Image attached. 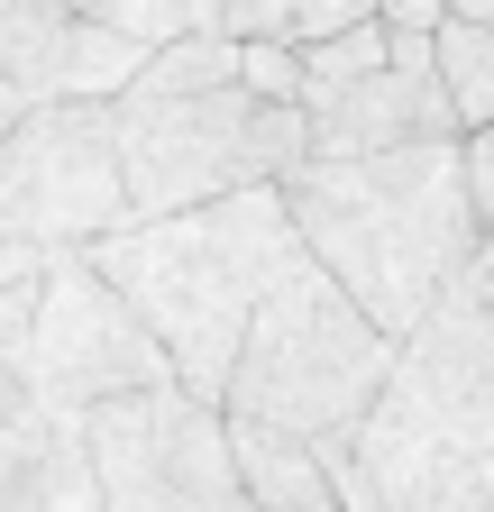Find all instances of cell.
<instances>
[{
  "instance_id": "cell-11",
  "label": "cell",
  "mask_w": 494,
  "mask_h": 512,
  "mask_svg": "<svg viewBox=\"0 0 494 512\" xmlns=\"http://www.w3.org/2000/svg\"><path fill=\"white\" fill-rule=\"evenodd\" d=\"M312 119V165H376V156H412V147H458V101L440 92V74H366L348 92L302 101Z\"/></svg>"
},
{
  "instance_id": "cell-19",
  "label": "cell",
  "mask_w": 494,
  "mask_h": 512,
  "mask_svg": "<svg viewBox=\"0 0 494 512\" xmlns=\"http://www.w3.org/2000/svg\"><path fill=\"white\" fill-rule=\"evenodd\" d=\"M458 174H467V211H476V229L494 238V128L458 138Z\"/></svg>"
},
{
  "instance_id": "cell-7",
  "label": "cell",
  "mask_w": 494,
  "mask_h": 512,
  "mask_svg": "<svg viewBox=\"0 0 494 512\" xmlns=\"http://www.w3.org/2000/svg\"><path fill=\"white\" fill-rule=\"evenodd\" d=\"M19 375L55 412H110V403H138V394H174V366L165 348L147 339V320L101 284L92 256H55L46 284H37V330H28V357Z\"/></svg>"
},
{
  "instance_id": "cell-3",
  "label": "cell",
  "mask_w": 494,
  "mask_h": 512,
  "mask_svg": "<svg viewBox=\"0 0 494 512\" xmlns=\"http://www.w3.org/2000/svg\"><path fill=\"white\" fill-rule=\"evenodd\" d=\"M357 467L385 512H494V238L430 330L403 339L385 403L357 430Z\"/></svg>"
},
{
  "instance_id": "cell-16",
  "label": "cell",
  "mask_w": 494,
  "mask_h": 512,
  "mask_svg": "<svg viewBox=\"0 0 494 512\" xmlns=\"http://www.w3.org/2000/svg\"><path fill=\"white\" fill-rule=\"evenodd\" d=\"M385 64H394V37H385V19H376V28H348L339 46H312V55H302V83H312L302 101L348 92V83H366V74H385Z\"/></svg>"
},
{
  "instance_id": "cell-12",
  "label": "cell",
  "mask_w": 494,
  "mask_h": 512,
  "mask_svg": "<svg viewBox=\"0 0 494 512\" xmlns=\"http://www.w3.org/2000/svg\"><path fill=\"white\" fill-rule=\"evenodd\" d=\"M229 458H238V485H247L257 512H339L321 448H302L284 430H257V421H229Z\"/></svg>"
},
{
  "instance_id": "cell-6",
  "label": "cell",
  "mask_w": 494,
  "mask_h": 512,
  "mask_svg": "<svg viewBox=\"0 0 494 512\" xmlns=\"http://www.w3.org/2000/svg\"><path fill=\"white\" fill-rule=\"evenodd\" d=\"M110 229H129V174H119V110L55 101L0 147V247L92 256Z\"/></svg>"
},
{
  "instance_id": "cell-18",
  "label": "cell",
  "mask_w": 494,
  "mask_h": 512,
  "mask_svg": "<svg viewBox=\"0 0 494 512\" xmlns=\"http://www.w3.org/2000/svg\"><path fill=\"white\" fill-rule=\"evenodd\" d=\"M238 83L257 92V101H293V110H302V92H312L293 46H238Z\"/></svg>"
},
{
  "instance_id": "cell-4",
  "label": "cell",
  "mask_w": 494,
  "mask_h": 512,
  "mask_svg": "<svg viewBox=\"0 0 494 512\" xmlns=\"http://www.w3.org/2000/svg\"><path fill=\"white\" fill-rule=\"evenodd\" d=\"M394 357L403 348L312 266V256H302V266L266 293L220 412L229 421H257V430H284L302 448H330V439H357L366 412L385 403Z\"/></svg>"
},
{
  "instance_id": "cell-8",
  "label": "cell",
  "mask_w": 494,
  "mask_h": 512,
  "mask_svg": "<svg viewBox=\"0 0 494 512\" xmlns=\"http://www.w3.org/2000/svg\"><path fill=\"white\" fill-rule=\"evenodd\" d=\"M101 512H257L229 458V412L193 394H138L92 412Z\"/></svg>"
},
{
  "instance_id": "cell-17",
  "label": "cell",
  "mask_w": 494,
  "mask_h": 512,
  "mask_svg": "<svg viewBox=\"0 0 494 512\" xmlns=\"http://www.w3.org/2000/svg\"><path fill=\"white\" fill-rule=\"evenodd\" d=\"M348 28H376V0H293V55L339 46Z\"/></svg>"
},
{
  "instance_id": "cell-1",
  "label": "cell",
  "mask_w": 494,
  "mask_h": 512,
  "mask_svg": "<svg viewBox=\"0 0 494 512\" xmlns=\"http://www.w3.org/2000/svg\"><path fill=\"white\" fill-rule=\"evenodd\" d=\"M284 211L302 229V256L394 348L430 330V311L467 284L476 247H485L458 147H412V156H376V165H302L284 183Z\"/></svg>"
},
{
  "instance_id": "cell-15",
  "label": "cell",
  "mask_w": 494,
  "mask_h": 512,
  "mask_svg": "<svg viewBox=\"0 0 494 512\" xmlns=\"http://www.w3.org/2000/svg\"><path fill=\"white\" fill-rule=\"evenodd\" d=\"M229 83H238V46L229 37L165 46V55H147V74H138V92H229Z\"/></svg>"
},
{
  "instance_id": "cell-9",
  "label": "cell",
  "mask_w": 494,
  "mask_h": 512,
  "mask_svg": "<svg viewBox=\"0 0 494 512\" xmlns=\"http://www.w3.org/2000/svg\"><path fill=\"white\" fill-rule=\"evenodd\" d=\"M147 74V55L129 37H110L74 0H0V83H19L37 110L55 101H129Z\"/></svg>"
},
{
  "instance_id": "cell-20",
  "label": "cell",
  "mask_w": 494,
  "mask_h": 512,
  "mask_svg": "<svg viewBox=\"0 0 494 512\" xmlns=\"http://www.w3.org/2000/svg\"><path fill=\"white\" fill-rule=\"evenodd\" d=\"M28 119H37V101H28L19 83H0V147H10V138H19V128H28Z\"/></svg>"
},
{
  "instance_id": "cell-14",
  "label": "cell",
  "mask_w": 494,
  "mask_h": 512,
  "mask_svg": "<svg viewBox=\"0 0 494 512\" xmlns=\"http://www.w3.org/2000/svg\"><path fill=\"white\" fill-rule=\"evenodd\" d=\"M430 55H440V92L458 101V128H467V138L494 128V28H476V19L449 10V28L430 37Z\"/></svg>"
},
{
  "instance_id": "cell-10",
  "label": "cell",
  "mask_w": 494,
  "mask_h": 512,
  "mask_svg": "<svg viewBox=\"0 0 494 512\" xmlns=\"http://www.w3.org/2000/svg\"><path fill=\"white\" fill-rule=\"evenodd\" d=\"M0 512H101L92 421L55 412L10 357H0Z\"/></svg>"
},
{
  "instance_id": "cell-5",
  "label": "cell",
  "mask_w": 494,
  "mask_h": 512,
  "mask_svg": "<svg viewBox=\"0 0 494 512\" xmlns=\"http://www.w3.org/2000/svg\"><path fill=\"white\" fill-rule=\"evenodd\" d=\"M302 165H312V119L293 101H257L247 83L119 101L129 220H183V211L238 202V192H284Z\"/></svg>"
},
{
  "instance_id": "cell-13",
  "label": "cell",
  "mask_w": 494,
  "mask_h": 512,
  "mask_svg": "<svg viewBox=\"0 0 494 512\" xmlns=\"http://www.w3.org/2000/svg\"><path fill=\"white\" fill-rule=\"evenodd\" d=\"M83 10L129 37L138 55H165V46H193V37H229V0H83Z\"/></svg>"
},
{
  "instance_id": "cell-2",
  "label": "cell",
  "mask_w": 494,
  "mask_h": 512,
  "mask_svg": "<svg viewBox=\"0 0 494 512\" xmlns=\"http://www.w3.org/2000/svg\"><path fill=\"white\" fill-rule=\"evenodd\" d=\"M92 266L147 320V339L165 348L174 394H193V403L220 412L266 293L302 266V229L284 211V192H238V202H220V211L110 229L92 247Z\"/></svg>"
}]
</instances>
